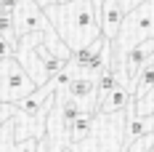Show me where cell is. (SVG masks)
Wrapping results in <instances>:
<instances>
[{"instance_id": "9c48e42d", "label": "cell", "mask_w": 154, "mask_h": 152, "mask_svg": "<svg viewBox=\"0 0 154 152\" xmlns=\"http://www.w3.org/2000/svg\"><path fill=\"white\" fill-rule=\"evenodd\" d=\"M146 0H120V5L125 8V14H130V11H136L138 5H143Z\"/></svg>"}, {"instance_id": "8992f818", "label": "cell", "mask_w": 154, "mask_h": 152, "mask_svg": "<svg viewBox=\"0 0 154 152\" xmlns=\"http://www.w3.org/2000/svg\"><path fill=\"white\" fill-rule=\"evenodd\" d=\"M130 102H133V91H130V86L117 83V86H114V88L98 102L96 112H104V115H109V112H120V109H125Z\"/></svg>"}, {"instance_id": "277c9868", "label": "cell", "mask_w": 154, "mask_h": 152, "mask_svg": "<svg viewBox=\"0 0 154 152\" xmlns=\"http://www.w3.org/2000/svg\"><path fill=\"white\" fill-rule=\"evenodd\" d=\"M14 21H16V32L19 37L21 35H29V32H43L53 30V21L48 19L45 8L37 3V0H19L14 8Z\"/></svg>"}, {"instance_id": "3957f363", "label": "cell", "mask_w": 154, "mask_h": 152, "mask_svg": "<svg viewBox=\"0 0 154 152\" xmlns=\"http://www.w3.org/2000/svg\"><path fill=\"white\" fill-rule=\"evenodd\" d=\"M35 88H37V83L29 77V72L16 56L0 59V102L16 104L19 99L29 96Z\"/></svg>"}, {"instance_id": "8fae6325", "label": "cell", "mask_w": 154, "mask_h": 152, "mask_svg": "<svg viewBox=\"0 0 154 152\" xmlns=\"http://www.w3.org/2000/svg\"><path fill=\"white\" fill-rule=\"evenodd\" d=\"M93 5H96V8H98V5H101V3H104V0H91Z\"/></svg>"}, {"instance_id": "5b68a950", "label": "cell", "mask_w": 154, "mask_h": 152, "mask_svg": "<svg viewBox=\"0 0 154 152\" xmlns=\"http://www.w3.org/2000/svg\"><path fill=\"white\" fill-rule=\"evenodd\" d=\"M125 8L120 5V0H104L98 5V24H101V35L114 40L120 30H122V21H125Z\"/></svg>"}, {"instance_id": "30bf717a", "label": "cell", "mask_w": 154, "mask_h": 152, "mask_svg": "<svg viewBox=\"0 0 154 152\" xmlns=\"http://www.w3.org/2000/svg\"><path fill=\"white\" fill-rule=\"evenodd\" d=\"M37 3H40V5H43V8H45V5H51V3H53V0H37Z\"/></svg>"}, {"instance_id": "6da1fadb", "label": "cell", "mask_w": 154, "mask_h": 152, "mask_svg": "<svg viewBox=\"0 0 154 152\" xmlns=\"http://www.w3.org/2000/svg\"><path fill=\"white\" fill-rule=\"evenodd\" d=\"M48 19L53 21L56 32L72 51L91 46L96 37H101V24H98V8L91 0H66V3H53L45 5Z\"/></svg>"}, {"instance_id": "ba28073f", "label": "cell", "mask_w": 154, "mask_h": 152, "mask_svg": "<svg viewBox=\"0 0 154 152\" xmlns=\"http://www.w3.org/2000/svg\"><path fill=\"white\" fill-rule=\"evenodd\" d=\"M8 56H16V46L8 43L5 37H0V59H8Z\"/></svg>"}, {"instance_id": "7a4b0ae2", "label": "cell", "mask_w": 154, "mask_h": 152, "mask_svg": "<svg viewBox=\"0 0 154 152\" xmlns=\"http://www.w3.org/2000/svg\"><path fill=\"white\" fill-rule=\"evenodd\" d=\"M146 37H154V0H146L143 5H138L136 11H130L125 16L120 35L112 40V67L136 43L146 40Z\"/></svg>"}, {"instance_id": "52a82bcc", "label": "cell", "mask_w": 154, "mask_h": 152, "mask_svg": "<svg viewBox=\"0 0 154 152\" xmlns=\"http://www.w3.org/2000/svg\"><path fill=\"white\" fill-rule=\"evenodd\" d=\"M93 125H96V112H82V115H77L75 123H72V128H69L72 144L82 141V139H88L93 134Z\"/></svg>"}]
</instances>
